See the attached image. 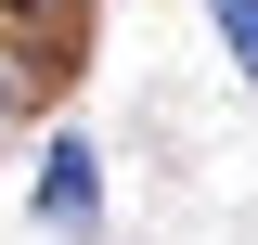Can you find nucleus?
I'll list each match as a JSON object with an SVG mask.
<instances>
[{"instance_id":"7ed1b4c3","label":"nucleus","mask_w":258,"mask_h":245,"mask_svg":"<svg viewBox=\"0 0 258 245\" xmlns=\"http://www.w3.org/2000/svg\"><path fill=\"white\" fill-rule=\"evenodd\" d=\"M13 13H64V0H13Z\"/></svg>"},{"instance_id":"20e7f679","label":"nucleus","mask_w":258,"mask_h":245,"mask_svg":"<svg viewBox=\"0 0 258 245\" xmlns=\"http://www.w3.org/2000/svg\"><path fill=\"white\" fill-rule=\"evenodd\" d=\"M0 103H13V78H0Z\"/></svg>"},{"instance_id":"f03ea898","label":"nucleus","mask_w":258,"mask_h":245,"mask_svg":"<svg viewBox=\"0 0 258 245\" xmlns=\"http://www.w3.org/2000/svg\"><path fill=\"white\" fill-rule=\"evenodd\" d=\"M207 13H220V52L258 78V0H207Z\"/></svg>"},{"instance_id":"f257e3e1","label":"nucleus","mask_w":258,"mask_h":245,"mask_svg":"<svg viewBox=\"0 0 258 245\" xmlns=\"http://www.w3.org/2000/svg\"><path fill=\"white\" fill-rule=\"evenodd\" d=\"M91 207H103V168H91V142H52V168H39V219L91 232Z\"/></svg>"}]
</instances>
